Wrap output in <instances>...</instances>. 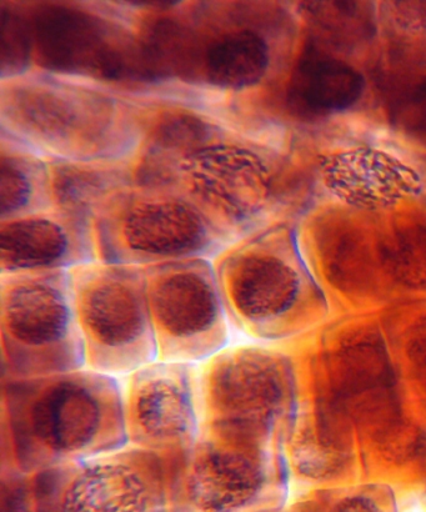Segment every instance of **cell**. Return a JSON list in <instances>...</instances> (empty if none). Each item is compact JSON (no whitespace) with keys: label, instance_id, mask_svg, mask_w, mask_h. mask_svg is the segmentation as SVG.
Returning a JSON list of instances; mask_svg holds the SVG:
<instances>
[{"label":"cell","instance_id":"6da1fadb","mask_svg":"<svg viewBox=\"0 0 426 512\" xmlns=\"http://www.w3.org/2000/svg\"><path fill=\"white\" fill-rule=\"evenodd\" d=\"M127 444L124 398L113 376L82 369L3 379L2 476L29 478Z\"/></svg>","mask_w":426,"mask_h":512},{"label":"cell","instance_id":"7a4b0ae2","mask_svg":"<svg viewBox=\"0 0 426 512\" xmlns=\"http://www.w3.org/2000/svg\"><path fill=\"white\" fill-rule=\"evenodd\" d=\"M282 440L242 421L202 420L174 480L170 512H264L284 508L289 471Z\"/></svg>","mask_w":426,"mask_h":512},{"label":"cell","instance_id":"3957f363","mask_svg":"<svg viewBox=\"0 0 426 512\" xmlns=\"http://www.w3.org/2000/svg\"><path fill=\"white\" fill-rule=\"evenodd\" d=\"M3 379L82 370L85 349L70 275H4L0 285Z\"/></svg>","mask_w":426,"mask_h":512},{"label":"cell","instance_id":"277c9868","mask_svg":"<svg viewBox=\"0 0 426 512\" xmlns=\"http://www.w3.org/2000/svg\"><path fill=\"white\" fill-rule=\"evenodd\" d=\"M175 475L150 451L95 456L23 478L27 512H170Z\"/></svg>","mask_w":426,"mask_h":512},{"label":"cell","instance_id":"5b68a950","mask_svg":"<svg viewBox=\"0 0 426 512\" xmlns=\"http://www.w3.org/2000/svg\"><path fill=\"white\" fill-rule=\"evenodd\" d=\"M85 366L98 373H134L158 359L145 271L105 266L70 275Z\"/></svg>","mask_w":426,"mask_h":512},{"label":"cell","instance_id":"8992f818","mask_svg":"<svg viewBox=\"0 0 426 512\" xmlns=\"http://www.w3.org/2000/svg\"><path fill=\"white\" fill-rule=\"evenodd\" d=\"M217 280L228 320L253 338L292 339L328 315L322 291L297 263L277 253L230 255L219 265Z\"/></svg>","mask_w":426,"mask_h":512},{"label":"cell","instance_id":"52a82bcc","mask_svg":"<svg viewBox=\"0 0 426 512\" xmlns=\"http://www.w3.org/2000/svg\"><path fill=\"white\" fill-rule=\"evenodd\" d=\"M202 420L242 421L288 443L298 418V380L292 359L259 346L222 350L197 379Z\"/></svg>","mask_w":426,"mask_h":512},{"label":"cell","instance_id":"ba28073f","mask_svg":"<svg viewBox=\"0 0 426 512\" xmlns=\"http://www.w3.org/2000/svg\"><path fill=\"white\" fill-rule=\"evenodd\" d=\"M158 360L193 363L213 358L229 339L217 275L203 261L154 266L145 271Z\"/></svg>","mask_w":426,"mask_h":512},{"label":"cell","instance_id":"9c48e42d","mask_svg":"<svg viewBox=\"0 0 426 512\" xmlns=\"http://www.w3.org/2000/svg\"><path fill=\"white\" fill-rule=\"evenodd\" d=\"M197 379L189 363L154 361L134 371L124 398L129 444L162 458L175 478L200 429Z\"/></svg>","mask_w":426,"mask_h":512},{"label":"cell","instance_id":"30bf717a","mask_svg":"<svg viewBox=\"0 0 426 512\" xmlns=\"http://www.w3.org/2000/svg\"><path fill=\"white\" fill-rule=\"evenodd\" d=\"M39 64L53 72L107 80H148L139 40L80 10L47 5L33 20Z\"/></svg>","mask_w":426,"mask_h":512},{"label":"cell","instance_id":"8fae6325","mask_svg":"<svg viewBox=\"0 0 426 512\" xmlns=\"http://www.w3.org/2000/svg\"><path fill=\"white\" fill-rule=\"evenodd\" d=\"M180 168L199 199L235 222L254 217L267 203L268 168L247 149L204 147L183 158Z\"/></svg>","mask_w":426,"mask_h":512},{"label":"cell","instance_id":"7c38bea8","mask_svg":"<svg viewBox=\"0 0 426 512\" xmlns=\"http://www.w3.org/2000/svg\"><path fill=\"white\" fill-rule=\"evenodd\" d=\"M4 114L25 134L58 147L97 142L107 129V102L90 93L52 87L14 90Z\"/></svg>","mask_w":426,"mask_h":512},{"label":"cell","instance_id":"4fadbf2b","mask_svg":"<svg viewBox=\"0 0 426 512\" xmlns=\"http://www.w3.org/2000/svg\"><path fill=\"white\" fill-rule=\"evenodd\" d=\"M320 172L334 197L369 212L394 208L423 189L417 170L392 154L368 147L324 157Z\"/></svg>","mask_w":426,"mask_h":512},{"label":"cell","instance_id":"5bb4252c","mask_svg":"<svg viewBox=\"0 0 426 512\" xmlns=\"http://www.w3.org/2000/svg\"><path fill=\"white\" fill-rule=\"evenodd\" d=\"M209 247L208 229L188 205L144 203L125 220L123 249L113 260H178L204 254Z\"/></svg>","mask_w":426,"mask_h":512},{"label":"cell","instance_id":"9a60e30c","mask_svg":"<svg viewBox=\"0 0 426 512\" xmlns=\"http://www.w3.org/2000/svg\"><path fill=\"white\" fill-rule=\"evenodd\" d=\"M365 79L352 65L317 48H308L295 65L288 103L303 117L344 112L363 97Z\"/></svg>","mask_w":426,"mask_h":512},{"label":"cell","instance_id":"2e32d148","mask_svg":"<svg viewBox=\"0 0 426 512\" xmlns=\"http://www.w3.org/2000/svg\"><path fill=\"white\" fill-rule=\"evenodd\" d=\"M82 256L64 229L50 220H18L0 229L3 275L55 271Z\"/></svg>","mask_w":426,"mask_h":512},{"label":"cell","instance_id":"e0dca14e","mask_svg":"<svg viewBox=\"0 0 426 512\" xmlns=\"http://www.w3.org/2000/svg\"><path fill=\"white\" fill-rule=\"evenodd\" d=\"M267 42L252 30L222 35L204 54L208 79L218 87L243 89L258 84L269 67Z\"/></svg>","mask_w":426,"mask_h":512},{"label":"cell","instance_id":"ac0fdd59","mask_svg":"<svg viewBox=\"0 0 426 512\" xmlns=\"http://www.w3.org/2000/svg\"><path fill=\"white\" fill-rule=\"evenodd\" d=\"M139 43L148 80L187 77L204 62L198 38L172 19L150 24Z\"/></svg>","mask_w":426,"mask_h":512},{"label":"cell","instance_id":"d6986e66","mask_svg":"<svg viewBox=\"0 0 426 512\" xmlns=\"http://www.w3.org/2000/svg\"><path fill=\"white\" fill-rule=\"evenodd\" d=\"M385 270L395 283L410 293L426 295V228L399 230L380 249Z\"/></svg>","mask_w":426,"mask_h":512},{"label":"cell","instance_id":"ffe728a7","mask_svg":"<svg viewBox=\"0 0 426 512\" xmlns=\"http://www.w3.org/2000/svg\"><path fill=\"white\" fill-rule=\"evenodd\" d=\"M294 505L299 512H399L392 486L380 483L314 491Z\"/></svg>","mask_w":426,"mask_h":512},{"label":"cell","instance_id":"44dd1931","mask_svg":"<svg viewBox=\"0 0 426 512\" xmlns=\"http://www.w3.org/2000/svg\"><path fill=\"white\" fill-rule=\"evenodd\" d=\"M210 137V129L194 115H170L155 130L154 144L165 152L185 153L187 155L204 148L203 143Z\"/></svg>","mask_w":426,"mask_h":512},{"label":"cell","instance_id":"7402d4cb","mask_svg":"<svg viewBox=\"0 0 426 512\" xmlns=\"http://www.w3.org/2000/svg\"><path fill=\"white\" fill-rule=\"evenodd\" d=\"M2 75L23 72L29 63L33 47V29L27 20L13 12L12 9L2 8Z\"/></svg>","mask_w":426,"mask_h":512},{"label":"cell","instance_id":"603a6c76","mask_svg":"<svg viewBox=\"0 0 426 512\" xmlns=\"http://www.w3.org/2000/svg\"><path fill=\"white\" fill-rule=\"evenodd\" d=\"M100 175L74 168L62 169L55 179L59 202L72 209L83 208L97 199L104 190Z\"/></svg>","mask_w":426,"mask_h":512},{"label":"cell","instance_id":"cb8c5ba5","mask_svg":"<svg viewBox=\"0 0 426 512\" xmlns=\"http://www.w3.org/2000/svg\"><path fill=\"white\" fill-rule=\"evenodd\" d=\"M392 114L399 129L426 144V78L410 87L397 100Z\"/></svg>","mask_w":426,"mask_h":512},{"label":"cell","instance_id":"d4e9b609","mask_svg":"<svg viewBox=\"0 0 426 512\" xmlns=\"http://www.w3.org/2000/svg\"><path fill=\"white\" fill-rule=\"evenodd\" d=\"M29 179L12 160L3 159L0 172V212L3 217L18 212L30 198Z\"/></svg>","mask_w":426,"mask_h":512},{"label":"cell","instance_id":"484cf974","mask_svg":"<svg viewBox=\"0 0 426 512\" xmlns=\"http://www.w3.org/2000/svg\"><path fill=\"white\" fill-rule=\"evenodd\" d=\"M405 354L415 383L426 395V318L420 320L410 330L405 344Z\"/></svg>","mask_w":426,"mask_h":512},{"label":"cell","instance_id":"4316f807","mask_svg":"<svg viewBox=\"0 0 426 512\" xmlns=\"http://www.w3.org/2000/svg\"><path fill=\"white\" fill-rule=\"evenodd\" d=\"M394 18L409 32H426V2H394Z\"/></svg>","mask_w":426,"mask_h":512},{"label":"cell","instance_id":"83f0119b","mask_svg":"<svg viewBox=\"0 0 426 512\" xmlns=\"http://www.w3.org/2000/svg\"><path fill=\"white\" fill-rule=\"evenodd\" d=\"M264 512H299V510L297 508H295V505H292L288 509L282 508V509L269 510V511H264Z\"/></svg>","mask_w":426,"mask_h":512}]
</instances>
